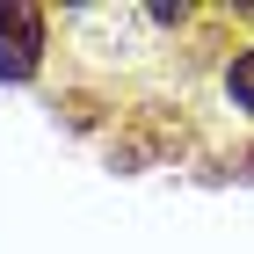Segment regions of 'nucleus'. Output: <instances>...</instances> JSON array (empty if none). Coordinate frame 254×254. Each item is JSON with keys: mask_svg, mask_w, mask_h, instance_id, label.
Segmentation results:
<instances>
[{"mask_svg": "<svg viewBox=\"0 0 254 254\" xmlns=\"http://www.w3.org/2000/svg\"><path fill=\"white\" fill-rule=\"evenodd\" d=\"M44 51H51V15L29 7V0H0V80H7V87L37 80Z\"/></svg>", "mask_w": 254, "mask_h": 254, "instance_id": "1", "label": "nucleus"}, {"mask_svg": "<svg viewBox=\"0 0 254 254\" xmlns=\"http://www.w3.org/2000/svg\"><path fill=\"white\" fill-rule=\"evenodd\" d=\"M225 95H233L240 109L254 117V44H240L233 59H225Z\"/></svg>", "mask_w": 254, "mask_h": 254, "instance_id": "2", "label": "nucleus"}]
</instances>
